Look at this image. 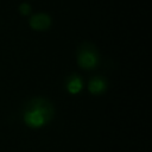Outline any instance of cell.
<instances>
[{"label":"cell","mask_w":152,"mask_h":152,"mask_svg":"<svg viewBox=\"0 0 152 152\" xmlns=\"http://www.w3.org/2000/svg\"><path fill=\"white\" fill-rule=\"evenodd\" d=\"M50 23H51L50 17L48 14H44V13L36 14V15L31 17V19H30V26L37 31L46 30L50 26Z\"/></svg>","instance_id":"1"},{"label":"cell","mask_w":152,"mask_h":152,"mask_svg":"<svg viewBox=\"0 0 152 152\" xmlns=\"http://www.w3.org/2000/svg\"><path fill=\"white\" fill-rule=\"evenodd\" d=\"M31 108L39 110V112L44 115L45 120H49V119L52 116V113H53L51 104H50L46 100H42V99L33 100V101L31 102Z\"/></svg>","instance_id":"3"},{"label":"cell","mask_w":152,"mask_h":152,"mask_svg":"<svg viewBox=\"0 0 152 152\" xmlns=\"http://www.w3.org/2000/svg\"><path fill=\"white\" fill-rule=\"evenodd\" d=\"M82 88V83H81V80L78 77H74L69 83H68V90L71 93V94H76L81 90Z\"/></svg>","instance_id":"6"},{"label":"cell","mask_w":152,"mask_h":152,"mask_svg":"<svg viewBox=\"0 0 152 152\" xmlns=\"http://www.w3.org/2000/svg\"><path fill=\"white\" fill-rule=\"evenodd\" d=\"M96 63H97V58L90 51H83L78 55V64L84 69L94 68Z\"/></svg>","instance_id":"4"},{"label":"cell","mask_w":152,"mask_h":152,"mask_svg":"<svg viewBox=\"0 0 152 152\" xmlns=\"http://www.w3.org/2000/svg\"><path fill=\"white\" fill-rule=\"evenodd\" d=\"M88 89H89V91L93 93V94H99V93H101V91L104 89V82H103V80H101V78H99V77L93 78V80L89 82Z\"/></svg>","instance_id":"5"},{"label":"cell","mask_w":152,"mask_h":152,"mask_svg":"<svg viewBox=\"0 0 152 152\" xmlns=\"http://www.w3.org/2000/svg\"><path fill=\"white\" fill-rule=\"evenodd\" d=\"M20 12L23 13V14H27L28 12H30V6L28 5H26V4H23L21 6H20Z\"/></svg>","instance_id":"7"},{"label":"cell","mask_w":152,"mask_h":152,"mask_svg":"<svg viewBox=\"0 0 152 152\" xmlns=\"http://www.w3.org/2000/svg\"><path fill=\"white\" fill-rule=\"evenodd\" d=\"M24 119H25V122L31 127H39L45 122L44 115L39 110L33 109V108H31V110L25 113Z\"/></svg>","instance_id":"2"}]
</instances>
